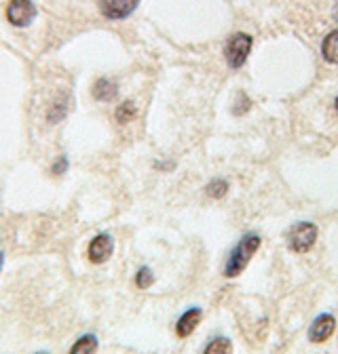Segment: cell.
<instances>
[{"label":"cell","mask_w":338,"mask_h":354,"mask_svg":"<svg viewBox=\"0 0 338 354\" xmlns=\"http://www.w3.org/2000/svg\"><path fill=\"white\" fill-rule=\"evenodd\" d=\"M116 93H118V84H116L112 78H108V76L98 78V80L94 82V86H91V95H94L98 102H110V100L116 97Z\"/></svg>","instance_id":"9"},{"label":"cell","mask_w":338,"mask_h":354,"mask_svg":"<svg viewBox=\"0 0 338 354\" xmlns=\"http://www.w3.org/2000/svg\"><path fill=\"white\" fill-rule=\"evenodd\" d=\"M251 47H254V38L249 34L235 32L226 40V47H224V57H226L229 68H233V70L243 68L247 57H249V53H251Z\"/></svg>","instance_id":"3"},{"label":"cell","mask_w":338,"mask_h":354,"mask_svg":"<svg viewBox=\"0 0 338 354\" xmlns=\"http://www.w3.org/2000/svg\"><path fill=\"white\" fill-rule=\"evenodd\" d=\"M334 17H336V21H338V5H336V13H334Z\"/></svg>","instance_id":"22"},{"label":"cell","mask_w":338,"mask_h":354,"mask_svg":"<svg viewBox=\"0 0 338 354\" xmlns=\"http://www.w3.org/2000/svg\"><path fill=\"white\" fill-rule=\"evenodd\" d=\"M249 108H251V102H249V97H247L245 93H241V91H239V95H237V102H235V106H233V112H235L237 116H241V114L249 112Z\"/></svg>","instance_id":"17"},{"label":"cell","mask_w":338,"mask_h":354,"mask_svg":"<svg viewBox=\"0 0 338 354\" xmlns=\"http://www.w3.org/2000/svg\"><path fill=\"white\" fill-rule=\"evenodd\" d=\"M263 245V236L258 232H247L239 239V243L233 247V251L229 253V259L224 263V277L226 279H237L243 274V270L247 268L249 259L256 255V251Z\"/></svg>","instance_id":"1"},{"label":"cell","mask_w":338,"mask_h":354,"mask_svg":"<svg viewBox=\"0 0 338 354\" xmlns=\"http://www.w3.org/2000/svg\"><path fill=\"white\" fill-rule=\"evenodd\" d=\"M334 110H336V112H338V97H336V100H334Z\"/></svg>","instance_id":"21"},{"label":"cell","mask_w":338,"mask_h":354,"mask_svg":"<svg viewBox=\"0 0 338 354\" xmlns=\"http://www.w3.org/2000/svg\"><path fill=\"white\" fill-rule=\"evenodd\" d=\"M3 268H5V253L0 251V272H3Z\"/></svg>","instance_id":"19"},{"label":"cell","mask_w":338,"mask_h":354,"mask_svg":"<svg viewBox=\"0 0 338 354\" xmlns=\"http://www.w3.org/2000/svg\"><path fill=\"white\" fill-rule=\"evenodd\" d=\"M229 180H224V177H214L207 186H205V194L211 196V198H224L229 194Z\"/></svg>","instance_id":"13"},{"label":"cell","mask_w":338,"mask_h":354,"mask_svg":"<svg viewBox=\"0 0 338 354\" xmlns=\"http://www.w3.org/2000/svg\"><path fill=\"white\" fill-rule=\"evenodd\" d=\"M154 272L150 266H140V270L136 272V287L138 289H150L154 285Z\"/></svg>","instance_id":"15"},{"label":"cell","mask_w":338,"mask_h":354,"mask_svg":"<svg viewBox=\"0 0 338 354\" xmlns=\"http://www.w3.org/2000/svg\"><path fill=\"white\" fill-rule=\"evenodd\" d=\"M203 354H233V342L226 335H216L207 342Z\"/></svg>","instance_id":"12"},{"label":"cell","mask_w":338,"mask_h":354,"mask_svg":"<svg viewBox=\"0 0 338 354\" xmlns=\"http://www.w3.org/2000/svg\"><path fill=\"white\" fill-rule=\"evenodd\" d=\"M66 114H68V104H66V102L53 104V108H51V112H49V120H51V122H60Z\"/></svg>","instance_id":"18"},{"label":"cell","mask_w":338,"mask_h":354,"mask_svg":"<svg viewBox=\"0 0 338 354\" xmlns=\"http://www.w3.org/2000/svg\"><path fill=\"white\" fill-rule=\"evenodd\" d=\"M34 354H49V350H38V352H34Z\"/></svg>","instance_id":"20"},{"label":"cell","mask_w":338,"mask_h":354,"mask_svg":"<svg viewBox=\"0 0 338 354\" xmlns=\"http://www.w3.org/2000/svg\"><path fill=\"white\" fill-rule=\"evenodd\" d=\"M138 116V110H136V104L134 102H123L118 108H116V112H114V118H116V122L118 124H127V122H132L134 118Z\"/></svg>","instance_id":"14"},{"label":"cell","mask_w":338,"mask_h":354,"mask_svg":"<svg viewBox=\"0 0 338 354\" xmlns=\"http://www.w3.org/2000/svg\"><path fill=\"white\" fill-rule=\"evenodd\" d=\"M201 319H203V310H201V308H197V306H195V308H188L186 313L180 315L178 323H176V335H178L180 339L190 337V335L195 333V329L199 327Z\"/></svg>","instance_id":"8"},{"label":"cell","mask_w":338,"mask_h":354,"mask_svg":"<svg viewBox=\"0 0 338 354\" xmlns=\"http://www.w3.org/2000/svg\"><path fill=\"white\" fill-rule=\"evenodd\" d=\"M114 253V239L112 234L108 232H100L96 234L91 241H89V247H87V257L91 263L100 266V263H106Z\"/></svg>","instance_id":"5"},{"label":"cell","mask_w":338,"mask_h":354,"mask_svg":"<svg viewBox=\"0 0 338 354\" xmlns=\"http://www.w3.org/2000/svg\"><path fill=\"white\" fill-rule=\"evenodd\" d=\"M68 169H70V160H68V156H66V154L57 156V158L53 160V165H51V173H53L55 177L66 175V173H68Z\"/></svg>","instance_id":"16"},{"label":"cell","mask_w":338,"mask_h":354,"mask_svg":"<svg viewBox=\"0 0 338 354\" xmlns=\"http://www.w3.org/2000/svg\"><path fill=\"white\" fill-rule=\"evenodd\" d=\"M38 15L32 0H11L7 5V21L15 28H28Z\"/></svg>","instance_id":"4"},{"label":"cell","mask_w":338,"mask_h":354,"mask_svg":"<svg viewBox=\"0 0 338 354\" xmlns=\"http://www.w3.org/2000/svg\"><path fill=\"white\" fill-rule=\"evenodd\" d=\"M319 236V228L313 221H299L287 230V247L294 253H309Z\"/></svg>","instance_id":"2"},{"label":"cell","mask_w":338,"mask_h":354,"mask_svg":"<svg viewBox=\"0 0 338 354\" xmlns=\"http://www.w3.org/2000/svg\"><path fill=\"white\" fill-rule=\"evenodd\" d=\"M321 55L328 64H338V30L330 32L321 42Z\"/></svg>","instance_id":"11"},{"label":"cell","mask_w":338,"mask_h":354,"mask_svg":"<svg viewBox=\"0 0 338 354\" xmlns=\"http://www.w3.org/2000/svg\"><path fill=\"white\" fill-rule=\"evenodd\" d=\"M334 331H336V319L330 313H323L311 323L307 337L311 344H326L334 335Z\"/></svg>","instance_id":"7"},{"label":"cell","mask_w":338,"mask_h":354,"mask_svg":"<svg viewBox=\"0 0 338 354\" xmlns=\"http://www.w3.org/2000/svg\"><path fill=\"white\" fill-rule=\"evenodd\" d=\"M100 348V339L96 333H82L72 346L68 354H96Z\"/></svg>","instance_id":"10"},{"label":"cell","mask_w":338,"mask_h":354,"mask_svg":"<svg viewBox=\"0 0 338 354\" xmlns=\"http://www.w3.org/2000/svg\"><path fill=\"white\" fill-rule=\"evenodd\" d=\"M98 5L106 19L121 21V19H127L138 9L140 0H98Z\"/></svg>","instance_id":"6"}]
</instances>
